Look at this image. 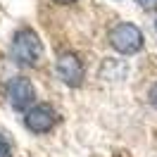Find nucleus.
<instances>
[{
  "label": "nucleus",
  "mask_w": 157,
  "mask_h": 157,
  "mask_svg": "<svg viewBox=\"0 0 157 157\" xmlns=\"http://www.w3.org/2000/svg\"><path fill=\"white\" fill-rule=\"evenodd\" d=\"M52 2H59V5H69V2H74V0H52Z\"/></svg>",
  "instance_id": "nucleus-9"
},
{
  "label": "nucleus",
  "mask_w": 157,
  "mask_h": 157,
  "mask_svg": "<svg viewBox=\"0 0 157 157\" xmlns=\"http://www.w3.org/2000/svg\"><path fill=\"white\" fill-rule=\"evenodd\" d=\"M55 121H57L55 109L50 107V105H45V102H40V105H33V107L26 112L24 126L29 128L31 133H48L50 128L55 126Z\"/></svg>",
  "instance_id": "nucleus-5"
},
{
  "label": "nucleus",
  "mask_w": 157,
  "mask_h": 157,
  "mask_svg": "<svg viewBox=\"0 0 157 157\" xmlns=\"http://www.w3.org/2000/svg\"><path fill=\"white\" fill-rule=\"evenodd\" d=\"M147 100H150L152 107H157V83H152V88L147 90Z\"/></svg>",
  "instance_id": "nucleus-7"
},
{
  "label": "nucleus",
  "mask_w": 157,
  "mask_h": 157,
  "mask_svg": "<svg viewBox=\"0 0 157 157\" xmlns=\"http://www.w3.org/2000/svg\"><path fill=\"white\" fill-rule=\"evenodd\" d=\"M109 45L121 55H136L138 50H143V33L136 24L121 21L109 31Z\"/></svg>",
  "instance_id": "nucleus-2"
},
{
  "label": "nucleus",
  "mask_w": 157,
  "mask_h": 157,
  "mask_svg": "<svg viewBox=\"0 0 157 157\" xmlns=\"http://www.w3.org/2000/svg\"><path fill=\"white\" fill-rule=\"evenodd\" d=\"M0 157H12V145L10 140L2 138V133H0Z\"/></svg>",
  "instance_id": "nucleus-6"
},
{
  "label": "nucleus",
  "mask_w": 157,
  "mask_h": 157,
  "mask_svg": "<svg viewBox=\"0 0 157 157\" xmlns=\"http://www.w3.org/2000/svg\"><path fill=\"white\" fill-rule=\"evenodd\" d=\"M155 26H157V21H155Z\"/></svg>",
  "instance_id": "nucleus-10"
},
{
  "label": "nucleus",
  "mask_w": 157,
  "mask_h": 157,
  "mask_svg": "<svg viewBox=\"0 0 157 157\" xmlns=\"http://www.w3.org/2000/svg\"><path fill=\"white\" fill-rule=\"evenodd\" d=\"M43 57V40L33 29H21L12 38V59L19 67H36Z\"/></svg>",
  "instance_id": "nucleus-1"
},
{
  "label": "nucleus",
  "mask_w": 157,
  "mask_h": 157,
  "mask_svg": "<svg viewBox=\"0 0 157 157\" xmlns=\"http://www.w3.org/2000/svg\"><path fill=\"white\" fill-rule=\"evenodd\" d=\"M7 100H10V105L14 109H26L29 112L33 107V102H36V88H33V83H31L26 76H14L10 78V83H7Z\"/></svg>",
  "instance_id": "nucleus-3"
},
{
  "label": "nucleus",
  "mask_w": 157,
  "mask_h": 157,
  "mask_svg": "<svg viewBox=\"0 0 157 157\" xmlns=\"http://www.w3.org/2000/svg\"><path fill=\"white\" fill-rule=\"evenodd\" d=\"M140 7H157V0H136Z\"/></svg>",
  "instance_id": "nucleus-8"
},
{
  "label": "nucleus",
  "mask_w": 157,
  "mask_h": 157,
  "mask_svg": "<svg viewBox=\"0 0 157 157\" xmlns=\"http://www.w3.org/2000/svg\"><path fill=\"white\" fill-rule=\"evenodd\" d=\"M55 71L62 83H67L71 88H78L83 83V76H86V69H83V62L78 59V55L74 52H64L59 55L57 62H55Z\"/></svg>",
  "instance_id": "nucleus-4"
}]
</instances>
